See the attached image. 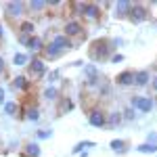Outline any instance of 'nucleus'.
I'll return each instance as SVG.
<instances>
[{"mask_svg": "<svg viewBox=\"0 0 157 157\" xmlns=\"http://www.w3.org/2000/svg\"><path fill=\"white\" fill-rule=\"evenodd\" d=\"M27 15V6H25V2L21 0H13V2H6L4 4V17L6 19H11V21H23V17Z\"/></svg>", "mask_w": 157, "mask_h": 157, "instance_id": "obj_5", "label": "nucleus"}, {"mask_svg": "<svg viewBox=\"0 0 157 157\" xmlns=\"http://www.w3.org/2000/svg\"><path fill=\"white\" fill-rule=\"evenodd\" d=\"M61 78V71L59 69H55V71H50V73H46V82H48V86H55V82Z\"/></svg>", "mask_w": 157, "mask_h": 157, "instance_id": "obj_31", "label": "nucleus"}, {"mask_svg": "<svg viewBox=\"0 0 157 157\" xmlns=\"http://www.w3.org/2000/svg\"><path fill=\"white\" fill-rule=\"evenodd\" d=\"M23 117L27 121H40V107L38 105H27V107L23 109Z\"/></svg>", "mask_w": 157, "mask_h": 157, "instance_id": "obj_22", "label": "nucleus"}, {"mask_svg": "<svg viewBox=\"0 0 157 157\" xmlns=\"http://www.w3.org/2000/svg\"><path fill=\"white\" fill-rule=\"evenodd\" d=\"M50 42H52V44H55L59 50H63V52H67V50L75 48L73 40H69V38L65 36L63 32H61V34H52V36H50Z\"/></svg>", "mask_w": 157, "mask_h": 157, "instance_id": "obj_10", "label": "nucleus"}, {"mask_svg": "<svg viewBox=\"0 0 157 157\" xmlns=\"http://www.w3.org/2000/svg\"><path fill=\"white\" fill-rule=\"evenodd\" d=\"M63 55H65V52L59 50L52 42H46V44H44V48H42V52H40V57H42L44 61H57V59H61Z\"/></svg>", "mask_w": 157, "mask_h": 157, "instance_id": "obj_13", "label": "nucleus"}, {"mask_svg": "<svg viewBox=\"0 0 157 157\" xmlns=\"http://www.w3.org/2000/svg\"><path fill=\"white\" fill-rule=\"evenodd\" d=\"M23 157H42V147H40V143H34V140L25 143L23 145Z\"/></svg>", "mask_w": 157, "mask_h": 157, "instance_id": "obj_19", "label": "nucleus"}, {"mask_svg": "<svg viewBox=\"0 0 157 157\" xmlns=\"http://www.w3.org/2000/svg\"><path fill=\"white\" fill-rule=\"evenodd\" d=\"M6 73V61L2 59V55H0V78Z\"/></svg>", "mask_w": 157, "mask_h": 157, "instance_id": "obj_35", "label": "nucleus"}, {"mask_svg": "<svg viewBox=\"0 0 157 157\" xmlns=\"http://www.w3.org/2000/svg\"><path fill=\"white\" fill-rule=\"evenodd\" d=\"M103 17V6L97 2H82V13H80V21L82 23H97Z\"/></svg>", "mask_w": 157, "mask_h": 157, "instance_id": "obj_4", "label": "nucleus"}, {"mask_svg": "<svg viewBox=\"0 0 157 157\" xmlns=\"http://www.w3.org/2000/svg\"><path fill=\"white\" fill-rule=\"evenodd\" d=\"M84 80H86V86H98L101 82V71L94 63H86L84 65Z\"/></svg>", "mask_w": 157, "mask_h": 157, "instance_id": "obj_9", "label": "nucleus"}, {"mask_svg": "<svg viewBox=\"0 0 157 157\" xmlns=\"http://www.w3.org/2000/svg\"><path fill=\"white\" fill-rule=\"evenodd\" d=\"M115 84L120 86V88H130L134 86V71L132 69H124L115 75Z\"/></svg>", "mask_w": 157, "mask_h": 157, "instance_id": "obj_15", "label": "nucleus"}, {"mask_svg": "<svg viewBox=\"0 0 157 157\" xmlns=\"http://www.w3.org/2000/svg\"><path fill=\"white\" fill-rule=\"evenodd\" d=\"M88 124L92 126V128H107V111L101 107H94L88 111Z\"/></svg>", "mask_w": 157, "mask_h": 157, "instance_id": "obj_8", "label": "nucleus"}, {"mask_svg": "<svg viewBox=\"0 0 157 157\" xmlns=\"http://www.w3.org/2000/svg\"><path fill=\"white\" fill-rule=\"evenodd\" d=\"M130 6H132V2H130V0H120V2H113V19H128Z\"/></svg>", "mask_w": 157, "mask_h": 157, "instance_id": "obj_14", "label": "nucleus"}, {"mask_svg": "<svg viewBox=\"0 0 157 157\" xmlns=\"http://www.w3.org/2000/svg\"><path fill=\"white\" fill-rule=\"evenodd\" d=\"M149 86H151V90L157 94V73H155V75H151V84H149Z\"/></svg>", "mask_w": 157, "mask_h": 157, "instance_id": "obj_36", "label": "nucleus"}, {"mask_svg": "<svg viewBox=\"0 0 157 157\" xmlns=\"http://www.w3.org/2000/svg\"><path fill=\"white\" fill-rule=\"evenodd\" d=\"M25 6H27V13H32V15H42L48 9V2L46 0H32V2H25Z\"/></svg>", "mask_w": 157, "mask_h": 157, "instance_id": "obj_18", "label": "nucleus"}, {"mask_svg": "<svg viewBox=\"0 0 157 157\" xmlns=\"http://www.w3.org/2000/svg\"><path fill=\"white\" fill-rule=\"evenodd\" d=\"M2 36H4V25L0 23V40H2Z\"/></svg>", "mask_w": 157, "mask_h": 157, "instance_id": "obj_38", "label": "nucleus"}, {"mask_svg": "<svg viewBox=\"0 0 157 157\" xmlns=\"http://www.w3.org/2000/svg\"><path fill=\"white\" fill-rule=\"evenodd\" d=\"M145 143H149V145H157V132H149Z\"/></svg>", "mask_w": 157, "mask_h": 157, "instance_id": "obj_33", "label": "nucleus"}, {"mask_svg": "<svg viewBox=\"0 0 157 157\" xmlns=\"http://www.w3.org/2000/svg\"><path fill=\"white\" fill-rule=\"evenodd\" d=\"M57 103H59V113H69L75 109V103L71 101V97H61Z\"/></svg>", "mask_w": 157, "mask_h": 157, "instance_id": "obj_23", "label": "nucleus"}, {"mask_svg": "<svg viewBox=\"0 0 157 157\" xmlns=\"http://www.w3.org/2000/svg\"><path fill=\"white\" fill-rule=\"evenodd\" d=\"M124 117H121V111H109L107 113V128H117Z\"/></svg>", "mask_w": 157, "mask_h": 157, "instance_id": "obj_24", "label": "nucleus"}, {"mask_svg": "<svg viewBox=\"0 0 157 157\" xmlns=\"http://www.w3.org/2000/svg\"><path fill=\"white\" fill-rule=\"evenodd\" d=\"M0 105H4V88L0 86Z\"/></svg>", "mask_w": 157, "mask_h": 157, "instance_id": "obj_37", "label": "nucleus"}, {"mask_svg": "<svg viewBox=\"0 0 157 157\" xmlns=\"http://www.w3.org/2000/svg\"><path fill=\"white\" fill-rule=\"evenodd\" d=\"M63 34L69 38V40H73V44H75V48H78V42L88 38V29H86V25L82 23L80 19L69 17V19L63 23Z\"/></svg>", "mask_w": 157, "mask_h": 157, "instance_id": "obj_2", "label": "nucleus"}, {"mask_svg": "<svg viewBox=\"0 0 157 157\" xmlns=\"http://www.w3.org/2000/svg\"><path fill=\"white\" fill-rule=\"evenodd\" d=\"M121 117H124L126 121H134L136 120V111H134L132 107H126L124 111H121Z\"/></svg>", "mask_w": 157, "mask_h": 157, "instance_id": "obj_30", "label": "nucleus"}, {"mask_svg": "<svg viewBox=\"0 0 157 157\" xmlns=\"http://www.w3.org/2000/svg\"><path fill=\"white\" fill-rule=\"evenodd\" d=\"M92 147H97V143H94V140H80V143L71 149V153H73V155H80L82 151H90Z\"/></svg>", "mask_w": 157, "mask_h": 157, "instance_id": "obj_25", "label": "nucleus"}, {"mask_svg": "<svg viewBox=\"0 0 157 157\" xmlns=\"http://www.w3.org/2000/svg\"><path fill=\"white\" fill-rule=\"evenodd\" d=\"M149 17H151V11H149V6H147L145 2H132L130 13H128V21L130 23L140 25V23H145Z\"/></svg>", "mask_w": 157, "mask_h": 157, "instance_id": "obj_6", "label": "nucleus"}, {"mask_svg": "<svg viewBox=\"0 0 157 157\" xmlns=\"http://www.w3.org/2000/svg\"><path fill=\"white\" fill-rule=\"evenodd\" d=\"M97 88H98V94H101V97H109V94H111V84H109L105 78H101V82H98Z\"/></svg>", "mask_w": 157, "mask_h": 157, "instance_id": "obj_29", "label": "nucleus"}, {"mask_svg": "<svg viewBox=\"0 0 157 157\" xmlns=\"http://www.w3.org/2000/svg\"><path fill=\"white\" fill-rule=\"evenodd\" d=\"M46 73H48V67H46V61L42 59V57H32L29 59V63H27V78L32 82L44 80Z\"/></svg>", "mask_w": 157, "mask_h": 157, "instance_id": "obj_3", "label": "nucleus"}, {"mask_svg": "<svg viewBox=\"0 0 157 157\" xmlns=\"http://www.w3.org/2000/svg\"><path fill=\"white\" fill-rule=\"evenodd\" d=\"M17 34L21 36H36V23L32 19H23L17 23Z\"/></svg>", "mask_w": 157, "mask_h": 157, "instance_id": "obj_17", "label": "nucleus"}, {"mask_svg": "<svg viewBox=\"0 0 157 157\" xmlns=\"http://www.w3.org/2000/svg\"><path fill=\"white\" fill-rule=\"evenodd\" d=\"M109 147H111V151L117 153V155H126V153H128V140H124V138H113V140L109 143Z\"/></svg>", "mask_w": 157, "mask_h": 157, "instance_id": "obj_20", "label": "nucleus"}, {"mask_svg": "<svg viewBox=\"0 0 157 157\" xmlns=\"http://www.w3.org/2000/svg\"><path fill=\"white\" fill-rule=\"evenodd\" d=\"M113 44H111V38H97L90 42L88 46V57L94 63H103V61H109L111 55H113Z\"/></svg>", "mask_w": 157, "mask_h": 157, "instance_id": "obj_1", "label": "nucleus"}, {"mask_svg": "<svg viewBox=\"0 0 157 157\" xmlns=\"http://www.w3.org/2000/svg\"><path fill=\"white\" fill-rule=\"evenodd\" d=\"M36 138L38 140H48V138H52V130H38Z\"/></svg>", "mask_w": 157, "mask_h": 157, "instance_id": "obj_32", "label": "nucleus"}, {"mask_svg": "<svg viewBox=\"0 0 157 157\" xmlns=\"http://www.w3.org/2000/svg\"><path fill=\"white\" fill-rule=\"evenodd\" d=\"M151 84V71L149 69H138L134 71V86L136 88H147Z\"/></svg>", "mask_w": 157, "mask_h": 157, "instance_id": "obj_16", "label": "nucleus"}, {"mask_svg": "<svg viewBox=\"0 0 157 157\" xmlns=\"http://www.w3.org/2000/svg\"><path fill=\"white\" fill-rule=\"evenodd\" d=\"M111 63H115V65H117V63H121V61H124V55H120V52H113V55H111Z\"/></svg>", "mask_w": 157, "mask_h": 157, "instance_id": "obj_34", "label": "nucleus"}, {"mask_svg": "<svg viewBox=\"0 0 157 157\" xmlns=\"http://www.w3.org/2000/svg\"><path fill=\"white\" fill-rule=\"evenodd\" d=\"M29 59H32V57H29L27 52H15V55H13V65H15V67H25V65L29 63Z\"/></svg>", "mask_w": 157, "mask_h": 157, "instance_id": "obj_26", "label": "nucleus"}, {"mask_svg": "<svg viewBox=\"0 0 157 157\" xmlns=\"http://www.w3.org/2000/svg\"><path fill=\"white\" fill-rule=\"evenodd\" d=\"M130 107L138 113H151L153 107H155V101L151 97H145V94H134L130 98Z\"/></svg>", "mask_w": 157, "mask_h": 157, "instance_id": "obj_7", "label": "nucleus"}, {"mask_svg": "<svg viewBox=\"0 0 157 157\" xmlns=\"http://www.w3.org/2000/svg\"><path fill=\"white\" fill-rule=\"evenodd\" d=\"M42 98L48 101V103H55V101L61 98V90L57 88V86H46V88L42 90Z\"/></svg>", "mask_w": 157, "mask_h": 157, "instance_id": "obj_21", "label": "nucleus"}, {"mask_svg": "<svg viewBox=\"0 0 157 157\" xmlns=\"http://www.w3.org/2000/svg\"><path fill=\"white\" fill-rule=\"evenodd\" d=\"M136 151H138V153H143V155H157V145H149V143H143V145L136 147Z\"/></svg>", "mask_w": 157, "mask_h": 157, "instance_id": "obj_27", "label": "nucleus"}, {"mask_svg": "<svg viewBox=\"0 0 157 157\" xmlns=\"http://www.w3.org/2000/svg\"><path fill=\"white\" fill-rule=\"evenodd\" d=\"M44 44H46V42L36 34V36L27 38V42H25L23 46L27 48V52H34V57H40V52H42V48H44Z\"/></svg>", "mask_w": 157, "mask_h": 157, "instance_id": "obj_12", "label": "nucleus"}, {"mask_svg": "<svg viewBox=\"0 0 157 157\" xmlns=\"http://www.w3.org/2000/svg\"><path fill=\"white\" fill-rule=\"evenodd\" d=\"M19 111H21V107H19V105H17L15 101H9V103H4V113H6V115L15 117V115H17Z\"/></svg>", "mask_w": 157, "mask_h": 157, "instance_id": "obj_28", "label": "nucleus"}, {"mask_svg": "<svg viewBox=\"0 0 157 157\" xmlns=\"http://www.w3.org/2000/svg\"><path fill=\"white\" fill-rule=\"evenodd\" d=\"M29 88H32V80L27 75H15L11 80V90L15 92H29Z\"/></svg>", "mask_w": 157, "mask_h": 157, "instance_id": "obj_11", "label": "nucleus"}]
</instances>
